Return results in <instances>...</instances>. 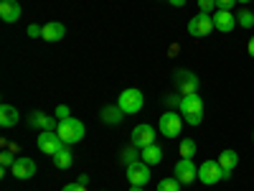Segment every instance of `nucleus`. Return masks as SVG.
Returning a JSON list of instances; mask_svg holds the SVG:
<instances>
[{
	"label": "nucleus",
	"mask_w": 254,
	"mask_h": 191,
	"mask_svg": "<svg viewBox=\"0 0 254 191\" xmlns=\"http://www.w3.org/2000/svg\"><path fill=\"white\" fill-rule=\"evenodd\" d=\"M198 181L206 186H214V184L224 181V168L219 166V161H203L198 166Z\"/></svg>",
	"instance_id": "nucleus-3"
},
{
	"label": "nucleus",
	"mask_w": 254,
	"mask_h": 191,
	"mask_svg": "<svg viewBox=\"0 0 254 191\" xmlns=\"http://www.w3.org/2000/svg\"><path fill=\"white\" fill-rule=\"evenodd\" d=\"M201 120H203V115H188V117H186V122H188V125H198Z\"/></svg>",
	"instance_id": "nucleus-31"
},
{
	"label": "nucleus",
	"mask_w": 254,
	"mask_h": 191,
	"mask_svg": "<svg viewBox=\"0 0 254 191\" xmlns=\"http://www.w3.org/2000/svg\"><path fill=\"white\" fill-rule=\"evenodd\" d=\"M36 140H38V151H41V153H46V156H51V158L64 148V140L59 138L56 130H44Z\"/></svg>",
	"instance_id": "nucleus-5"
},
{
	"label": "nucleus",
	"mask_w": 254,
	"mask_h": 191,
	"mask_svg": "<svg viewBox=\"0 0 254 191\" xmlns=\"http://www.w3.org/2000/svg\"><path fill=\"white\" fill-rule=\"evenodd\" d=\"M173 82H176V90L186 97V95H196L198 92V77L188 69H178L173 74Z\"/></svg>",
	"instance_id": "nucleus-4"
},
{
	"label": "nucleus",
	"mask_w": 254,
	"mask_h": 191,
	"mask_svg": "<svg viewBox=\"0 0 254 191\" xmlns=\"http://www.w3.org/2000/svg\"><path fill=\"white\" fill-rule=\"evenodd\" d=\"M76 181H79V184H84V186H87V184H89V176H87V174H81V176H79Z\"/></svg>",
	"instance_id": "nucleus-35"
},
{
	"label": "nucleus",
	"mask_w": 254,
	"mask_h": 191,
	"mask_svg": "<svg viewBox=\"0 0 254 191\" xmlns=\"http://www.w3.org/2000/svg\"><path fill=\"white\" fill-rule=\"evenodd\" d=\"M193 156H196V140L190 138L181 140V158H193Z\"/></svg>",
	"instance_id": "nucleus-22"
},
{
	"label": "nucleus",
	"mask_w": 254,
	"mask_h": 191,
	"mask_svg": "<svg viewBox=\"0 0 254 191\" xmlns=\"http://www.w3.org/2000/svg\"><path fill=\"white\" fill-rule=\"evenodd\" d=\"M178 112H181V117L203 115V99L198 97V92H196V95H186V97L181 99V104H178Z\"/></svg>",
	"instance_id": "nucleus-11"
},
{
	"label": "nucleus",
	"mask_w": 254,
	"mask_h": 191,
	"mask_svg": "<svg viewBox=\"0 0 254 191\" xmlns=\"http://www.w3.org/2000/svg\"><path fill=\"white\" fill-rule=\"evenodd\" d=\"M64 36H66V28H64V23H59V20H51V23L44 26V38L51 41V44H56V41H61Z\"/></svg>",
	"instance_id": "nucleus-16"
},
{
	"label": "nucleus",
	"mask_w": 254,
	"mask_h": 191,
	"mask_svg": "<svg viewBox=\"0 0 254 191\" xmlns=\"http://www.w3.org/2000/svg\"><path fill=\"white\" fill-rule=\"evenodd\" d=\"M211 31H214V18H211L208 13H198L188 20V33L196 36V38H203L208 36Z\"/></svg>",
	"instance_id": "nucleus-6"
},
{
	"label": "nucleus",
	"mask_w": 254,
	"mask_h": 191,
	"mask_svg": "<svg viewBox=\"0 0 254 191\" xmlns=\"http://www.w3.org/2000/svg\"><path fill=\"white\" fill-rule=\"evenodd\" d=\"M71 163H74V156H71V151H69V145H64L61 151L54 156V166L61 168V171H66V168H71Z\"/></svg>",
	"instance_id": "nucleus-19"
},
{
	"label": "nucleus",
	"mask_w": 254,
	"mask_h": 191,
	"mask_svg": "<svg viewBox=\"0 0 254 191\" xmlns=\"http://www.w3.org/2000/svg\"><path fill=\"white\" fill-rule=\"evenodd\" d=\"M18 110L13 107V104H3V107H0V125L3 127H13L15 122H18Z\"/></svg>",
	"instance_id": "nucleus-18"
},
{
	"label": "nucleus",
	"mask_w": 254,
	"mask_h": 191,
	"mask_svg": "<svg viewBox=\"0 0 254 191\" xmlns=\"http://www.w3.org/2000/svg\"><path fill=\"white\" fill-rule=\"evenodd\" d=\"M145 104V97L140 90H125L120 97H117V107L125 112V115H137Z\"/></svg>",
	"instance_id": "nucleus-2"
},
{
	"label": "nucleus",
	"mask_w": 254,
	"mask_h": 191,
	"mask_svg": "<svg viewBox=\"0 0 254 191\" xmlns=\"http://www.w3.org/2000/svg\"><path fill=\"white\" fill-rule=\"evenodd\" d=\"M137 151H140V148H127V151H122V163L125 166H132V163H137L140 158H137Z\"/></svg>",
	"instance_id": "nucleus-24"
},
{
	"label": "nucleus",
	"mask_w": 254,
	"mask_h": 191,
	"mask_svg": "<svg viewBox=\"0 0 254 191\" xmlns=\"http://www.w3.org/2000/svg\"><path fill=\"white\" fill-rule=\"evenodd\" d=\"M61 191H87V186L84 184H79V181H74V184H66Z\"/></svg>",
	"instance_id": "nucleus-30"
},
{
	"label": "nucleus",
	"mask_w": 254,
	"mask_h": 191,
	"mask_svg": "<svg viewBox=\"0 0 254 191\" xmlns=\"http://www.w3.org/2000/svg\"><path fill=\"white\" fill-rule=\"evenodd\" d=\"M56 133H59V138L64 140V145H74V143H79V140L84 138V133H87V130H84V122H81V120L66 117V120L59 122Z\"/></svg>",
	"instance_id": "nucleus-1"
},
{
	"label": "nucleus",
	"mask_w": 254,
	"mask_h": 191,
	"mask_svg": "<svg viewBox=\"0 0 254 191\" xmlns=\"http://www.w3.org/2000/svg\"><path fill=\"white\" fill-rule=\"evenodd\" d=\"M237 3H252V0H237Z\"/></svg>",
	"instance_id": "nucleus-37"
},
{
	"label": "nucleus",
	"mask_w": 254,
	"mask_h": 191,
	"mask_svg": "<svg viewBox=\"0 0 254 191\" xmlns=\"http://www.w3.org/2000/svg\"><path fill=\"white\" fill-rule=\"evenodd\" d=\"M0 163H3V174L8 171V168H13V163H15L13 153H10V151H3V156H0Z\"/></svg>",
	"instance_id": "nucleus-27"
},
{
	"label": "nucleus",
	"mask_w": 254,
	"mask_h": 191,
	"mask_svg": "<svg viewBox=\"0 0 254 191\" xmlns=\"http://www.w3.org/2000/svg\"><path fill=\"white\" fill-rule=\"evenodd\" d=\"M158 130L165 135V138H178L181 130H183V120L178 117V112H165L158 122Z\"/></svg>",
	"instance_id": "nucleus-7"
},
{
	"label": "nucleus",
	"mask_w": 254,
	"mask_h": 191,
	"mask_svg": "<svg viewBox=\"0 0 254 191\" xmlns=\"http://www.w3.org/2000/svg\"><path fill=\"white\" fill-rule=\"evenodd\" d=\"M10 174H13V179H18V181L33 179V176H36V161H33V158H15Z\"/></svg>",
	"instance_id": "nucleus-10"
},
{
	"label": "nucleus",
	"mask_w": 254,
	"mask_h": 191,
	"mask_svg": "<svg viewBox=\"0 0 254 191\" xmlns=\"http://www.w3.org/2000/svg\"><path fill=\"white\" fill-rule=\"evenodd\" d=\"M130 191H142V186H132V189H130Z\"/></svg>",
	"instance_id": "nucleus-36"
},
{
	"label": "nucleus",
	"mask_w": 254,
	"mask_h": 191,
	"mask_svg": "<svg viewBox=\"0 0 254 191\" xmlns=\"http://www.w3.org/2000/svg\"><path fill=\"white\" fill-rule=\"evenodd\" d=\"M181 181L178 179H163L160 184H158V191H181Z\"/></svg>",
	"instance_id": "nucleus-23"
},
{
	"label": "nucleus",
	"mask_w": 254,
	"mask_h": 191,
	"mask_svg": "<svg viewBox=\"0 0 254 191\" xmlns=\"http://www.w3.org/2000/svg\"><path fill=\"white\" fill-rule=\"evenodd\" d=\"M28 36H31V38H44V26L31 23V26H28Z\"/></svg>",
	"instance_id": "nucleus-28"
},
{
	"label": "nucleus",
	"mask_w": 254,
	"mask_h": 191,
	"mask_svg": "<svg viewBox=\"0 0 254 191\" xmlns=\"http://www.w3.org/2000/svg\"><path fill=\"white\" fill-rule=\"evenodd\" d=\"M237 163H239L237 151H221V153H219V166L224 168V171H234Z\"/></svg>",
	"instance_id": "nucleus-21"
},
{
	"label": "nucleus",
	"mask_w": 254,
	"mask_h": 191,
	"mask_svg": "<svg viewBox=\"0 0 254 191\" xmlns=\"http://www.w3.org/2000/svg\"><path fill=\"white\" fill-rule=\"evenodd\" d=\"M198 8H201V13L214 15V10H216V0H198Z\"/></svg>",
	"instance_id": "nucleus-26"
},
{
	"label": "nucleus",
	"mask_w": 254,
	"mask_h": 191,
	"mask_svg": "<svg viewBox=\"0 0 254 191\" xmlns=\"http://www.w3.org/2000/svg\"><path fill=\"white\" fill-rule=\"evenodd\" d=\"M140 158L147 163V166H158L160 161H163V151H160V148L153 143V145H147V148H142V151H140Z\"/></svg>",
	"instance_id": "nucleus-17"
},
{
	"label": "nucleus",
	"mask_w": 254,
	"mask_h": 191,
	"mask_svg": "<svg viewBox=\"0 0 254 191\" xmlns=\"http://www.w3.org/2000/svg\"><path fill=\"white\" fill-rule=\"evenodd\" d=\"M237 20H239L242 28H252L254 26V13L252 10H239V18Z\"/></svg>",
	"instance_id": "nucleus-25"
},
{
	"label": "nucleus",
	"mask_w": 254,
	"mask_h": 191,
	"mask_svg": "<svg viewBox=\"0 0 254 191\" xmlns=\"http://www.w3.org/2000/svg\"><path fill=\"white\" fill-rule=\"evenodd\" d=\"M211 18H214V28L221 31V33H231V31L237 28V15L231 13V10H219L216 8Z\"/></svg>",
	"instance_id": "nucleus-12"
},
{
	"label": "nucleus",
	"mask_w": 254,
	"mask_h": 191,
	"mask_svg": "<svg viewBox=\"0 0 254 191\" xmlns=\"http://www.w3.org/2000/svg\"><path fill=\"white\" fill-rule=\"evenodd\" d=\"M234 5H237V0H216V8L219 10H231Z\"/></svg>",
	"instance_id": "nucleus-29"
},
{
	"label": "nucleus",
	"mask_w": 254,
	"mask_h": 191,
	"mask_svg": "<svg viewBox=\"0 0 254 191\" xmlns=\"http://www.w3.org/2000/svg\"><path fill=\"white\" fill-rule=\"evenodd\" d=\"M20 5L15 3V0H0V18L5 20V23H15V20H20Z\"/></svg>",
	"instance_id": "nucleus-14"
},
{
	"label": "nucleus",
	"mask_w": 254,
	"mask_h": 191,
	"mask_svg": "<svg viewBox=\"0 0 254 191\" xmlns=\"http://www.w3.org/2000/svg\"><path fill=\"white\" fill-rule=\"evenodd\" d=\"M28 125L31 127H41V130H56V120L54 117H49V115H44V112H33L31 117H28Z\"/></svg>",
	"instance_id": "nucleus-15"
},
{
	"label": "nucleus",
	"mask_w": 254,
	"mask_h": 191,
	"mask_svg": "<svg viewBox=\"0 0 254 191\" xmlns=\"http://www.w3.org/2000/svg\"><path fill=\"white\" fill-rule=\"evenodd\" d=\"M127 181H130L132 186H145L147 181H150V166H147L145 161H137L132 166H127Z\"/></svg>",
	"instance_id": "nucleus-8"
},
{
	"label": "nucleus",
	"mask_w": 254,
	"mask_h": 191,
	"mask_svg": "<svg viewBox=\"0 0 254 191\" xmlns=\"http://www.w3.org/2000/svg\"><path fill=\"white\" fill-rule=\"evenodd\" d=\"M247 51H249V56L254 59V36L249 38V44H247Z\"/></svg>",
	"instance_id": "nucleus-33"
},
{
	"label": "nucleus",
	"mask_w": 254,
	"mask_h": 191,
	"mask_svg": "<svg viewBox=\"0 0 254 191\" xmlns=\"http://www.w3.org/2000/svg\"><path fill=\"white\" fill-rule=\"evenodd\" d=\"M176 179H178L181 184H193V181L198 179V168H196L193 158H181V161L176 163Z\"/></svg>",
	"instance_id": "nucleus-9"
},
{
	"label": "nucleus",
	"mask_w": 254,
	"mask_h": 191,
	"mask_svg": "<svg viewBox=\"0 0 254 191\" xmlns=\"http://www.w3.org/2000/svg\"><path fill=\"white\" fill-rule=\"evenodd\" d=\"M56 115H59L61 120H66V117H69V110H66V107H64V104H61V107L56 110Z\"/></svg>",
	"instance_id": "nucleus-32"
},
{
	"label": "nucleus",
	"mask_w": 254,
	"mask_h": 191,
	"mask_svg": "<svg viewBox=\"0 0 254 191\" xmlns=\"http://www.w3.org/2000/svg\"><path fill=\"white\" fill-rule=\"evenodd\" d=\"M122 115H125V112L117 107V104H110V107H104V110H102V120L107 122V125H120V122L125 120Z\"/></svg>",
	"instance_id": "nucleus-20"
},
{
	"label": "nucleus",
	"mask_w": 254,
	"mask_h": 191,
	"mask_svg": "<svg viewBox=\"0 0 254 191\" xmlns=\"http://www.w3.org/2000/svg\"><path fill=\"white\" fill-rule=\"evenodd\" d=\"M155 143V130H153V125H137L135 130H132V145L135 148H147V145H153Z\"/></svg>",
	"instance_id": "nucleus-13"
},
{
	"label": "nucleus",
	"mask_w": 254,
	"mask_h": 191,
	"mask_svg": "<svg viewBox=\"0 0 254 191\" xmlns=\"http://www.w3.org/2000/svg\"><path fill=\"white\" fill-rule=\"evenodd\" d=\"M168 3L176 5V8H183V5H186V0H168Z\"/></svg>",
	"instance_id": "nucleus-34"
}]
</instances>
